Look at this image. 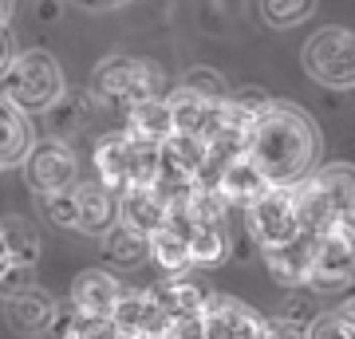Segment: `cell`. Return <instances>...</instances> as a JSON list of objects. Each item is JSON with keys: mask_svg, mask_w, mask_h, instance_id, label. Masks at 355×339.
Here are the masks:
<instances>
[{"mask_svg": "<svg viewBox=\"0 0 355 339\" xmlns=\"http://www.w3.org/2000/svg\"><path fill=\"white\" fill-rule=\"evenodd\" d=\"M245 154L253 158L268 186H296L304 174L316 170L320 130L296 103L265 99L253 114Z\"/></svg>", "mask_w": 355, "mask_h": 339, "instance_id": "obj_1", "label": "cell"}, {"mask_svg": "<svg viewBox=\"0 0 355 339\" xmlns=\"http://www.w3.org/2000/svg\"><path fill=\"white\" fill-rule=\"evenodd\" d=\"M296 209H300V229H320L355 221V166L352 162H331L304 174L296 186Z\"/></svg>", "mask_w": 355, "mask_h": 339, "instance_id": "obj_2", "label": "cell"}, {"mask_svg": "<svg viewBox=\"0 0 355 339\" xmlns=\"http://www.w3.org/2000/svg\"><path fill=\"white\" fill-rule=\"evenodd\" d=\"M4 83V99L16 103L24 114H40V111H51L60 95H64V71H60V63L55 55L48 51H24V55H16L12 67L0 76Z\"/></svg>", "mask_w": 355, "mask_h": 339, "instance_id": "obj_3", "label": "cell"}, {"mask_svg": "<svg viewBox=\"0 0 355 339\" xmlns=\"http://www.w3.org/2000/svg\"><path fill=\"white\" fill-rule=\"evenodd\" d=\"M95 170L111 193H123L130 186H150L158 174V146L139 142L130 130H114L95 146Z\"/></svg>", "mask_w": 355, "mask_h": 339, "instance_id": "obj_4", "label": "cell"}, {"mask_svg": "<svg viewBox=\"0 0 355 339\" xmlns=\"http://www.w3.org/2000/svg\"><path fill=\"white\" fill-rule=\"evenodd\" d=\"M158 67L135 55H107V60L91 71V95L111 107V111L127 114L135 103L158 95Z\"/></svg>", "mask_w": 355, "mask_h": 339, "instance_id": "obj_5", "label": "cell"}, {"mask_svg": "<svg viewBox=\"0 0 355 339\" xmlns=\"http://www.w3.org/2000/svg\"><path fill=\"white\" fill-rule=\"evenodd\" d=\"M308 76L324 87H355V32L347 28H324L304 44Z\"/></svg>", "mask_w": 355, "mask_h": 339, "instance_id": "obj_6", "label": "cell"}, {"mask_svg": "<svg viewBox=\"0 0 355 339\" xmlns=\"http://www.w3.org/2000/svg\"><path fill=\"white\" fill-rule=\"evenodd\" d=\"M352 277H355V221L320 229L308 284L316 292H331V288H343Z\"/></svg>", "mask_w": 355, "mask_h": 339, "instance_id": "obj_7", "label": "cell"}, {"mask_svg": "<svg viewBox=\"0 0 355 339\" xmlns=\"http://www.w3.org/2000/svg\"><path fill=\"white\" fill-rule=\"evenodd\" d=\"M245 214H249V233L261 241V249L300 233V209H296L292 186H265L245 205Z\"/></svg>", "mask_w": 355, "mask_h": 339, "instance_id": "obj_8", "label": "cell"}, {"mask_svg": "<svg viewBox=\"0 0 355 339\" xmlns=\"http://www.w3.org/2000/svg\"><path fill=\"white\" fill-rule=\"evenodd\" d=\"M20 166H24V177H28V186H32V193H40V198L76 186V177H79L76 150L60 139H40V142L32 139V146H28Z\"/></svg>", "mask_w": 355, "mask_h": 339, "instance_id": "obj_9", "label": "cell"}, {"mask_svg": "<svg viewBox=\"0 0 355 339\" xmlns=\"http://www.w3.org/2000/svg\"><path fill=\"white\" fill-rule=\"evenodd\" d=\"M111 324L119 331V339H166L170 331V315H166L162 300L150 292H127L114 300Z\"/></svg>", "mask_w": 355, "mask_h": 339, "instance_id": "obj_10", "label": "cell"}, {"mask_svg": "<svg viewBox=\"0 0 355 339\" xmlns=\"http://www.w3.org/2000/svg\"><path fill=\"white\" fill-rule=\"evenodd\" d=\"M205 339H272V327L233 296H209L205 300Z\"/></svg>", "mask_w": 355, "mask_h": 339, "instance_id": "obj_11", "label": "cell"}, {"mask_svg": "<svg viewBox=\"0 0 355 339\" xmlns=\"http://www.w3.org/2000/svg\"><path fill=\"white\" fill-rule=\"evenodd\" d=\"M4 320H8V327L16 336L40 339L48 336L51 324H55V300L44 288H36V284H20V288H12L4 296Z\"/></svg>", "mask_w": 355, "mask_h": 339, "instance_id": "obj_12", "label": "cell"}, {"mask_svg": "<svg viewBox=\"0 0 355 339\" xmlns=\"http://www.w3.org/2000/svg\"><path fill=\"white\" fill-rule=\"evenodd\" d=\"M312 252H316V233H312V229H300L296 237L280 241V245H265L268 277L277 280V284H284V288H300V284H308Z\"/></svg>", "mask_w": 355, "mask_h": 339, "instance_id": "obj_13", "label": "cell"}, {"mask_svg": "<svg viewBox=\"0 0 355 339\" xmlns=\"http://www.w3.org/2000/svg\"><path fill=\"white\" fill-rule=\"evenodd\" d=\"M225 99H229V95H225ZM225 99H221V103H225ZM221 103L205 99V95H198V91L182 87V83L166 95V107H170V114H174V130H182V134H190V139H198V142H205L217 130Z\"/></svg>", "mask_w": 355, "mask_h": 339, "instance_id": "obj_14", "label": "cell"}, {"mask_svg": "<svg viewBox=\"0 0 355 339\" xmlns=\"http://www.w3.org/2000/svg\"><path fill=\"white\" fill-rule=\"evenodd\" d=\"M76 229L103 237L111 225H119V193L103 186V182H76Z\"/></svg>", "mask_w": 355, "mask_h": 339, "instance_id": "obj_15", "label": "cell"}, {"mask_svg": "<svg viewBox=\"0 0 355 339\" xmlns=\"http://www.w3.org/2000/svg\"><path fill=\"white\" fill-rule=\"evenodd\" d=\"M162 221H166V198L154 186H130L119 193V225L150 237Z\"/></svg>", "mask_w": 355, "mask_h": 339, "instance_id": "obj_16", "label": "cell"}, {"mask_svg": "<svg viewBox=\"0 0 355 339\" xmlns=\"http://www.w3.org/2000/svg\"><path fill=\"white\" fill-rule=\"evenodd\" d=\"M119 296H123V284L111 272H103V268L79 272L76 284H71V308H76V315H111Z\"/></svg>", "mask_w": 355, "mask_h": 339, "instance_id": "obj_17", "label": "cell"}, {"mask_svg": "<svg viewBox=\"0 0 355 339\" xmlns=\"http://www.w3.org/2000/svg\"><path fill=\"white\" fill-rule=\"evenodd\" d=\"M186 245H190V261L193 264L217 268V264L229 257L225 217H190V225H186Z\"/></svg>", "mask_w": 355, "mask_h": 339, "instance_id": "obj_18", "label": "cell"}, {"mask_svg": "<svg viewBox=\"0 0 355 339\" xmlns=\"http://www.w3.org/2000/svg\"><path fill=\"white\" fill-rule=\"evenodd\" d=\"M28 146H32V123L28 114L0 95V170H12L24 162Z\"/></svg>", "mask_w": 355, "mask_h": 339, "instance_id": "obj_19", "label": "cell"}, {"mask_svg": "<svg viewBox=\"0 0 355 339\" xmlns=\"http://www.w3.org/2000/svg\"><path fill=\"white\" fill-rule=\"evenodd\" d=\"M127 130L135 134L139 142H150V146H162L170 134H174V114H170V107H166V99H158V95H150V99L135 103L127 111Z\"/></svg>", "mask_w": 355, "mask_h": 339, "instance_id": "obj_20", "label": "cell"}, {"mask_svg": "<svg viewBox=\"0 0 355 339\" xmlns=\"http://www.w3.org/2000/svg\"><path fill=\"white\" fill-rule=\"evenodd\" d=\"M268 182L261 177V170L253 166V158L249 154H241V158H233V162L221 170V177H217V193L225 198V205H249V201L265 189Z\"/></svg>", "mask_w": 355, "mask_h": 339, "instance_id": "obj_21", "label": "cell"}, {"mask_svg": "<svg viewBox=\"0 0 355 339\" xmlns=\"http://www.w3.org/2000/svg\"><path fill=\"white\" fill-rule=\"evenodd\" d=\"M0 241H4L12 268H36L44 245H40V233L28 217H0Z\"/></svg>", "mask_w": 355, "mask_h": 339, "instance_id": "obj_22", "label": "cell"}, {"mask_svg": "<svg viewBox=\"0 0 355 339\" xmlns=\"http://www.w3.org/2000/svg\"><path fill=\"white\" fill-rule=\"evenodd\" d=\"M103 257L111 264H119V268H135V264H142L150 257V245H146V237L135 233V229L111 225L103 233Z\"/></svg>", "mask_w": 355, "mask_h": 339, "instance_id": "obj_23", "label": "cell"}, {"mask_svg": "<svg viewBox=\"0 0 355 339\" xmlns=\"http://www.w3.org/2000/svg\"><path fill=\"white\" fill-rule=\"evenodd\" d=\"M154 296L162 300L166 315L174 320V315H198L205 312V296L202 288H193V284H186V280H174V284H162V288H154Z\"/></svg>", "mask_w": 355, "mask_h": 339, "instance_id": "obj_24", "label": "cell"}, {"mask_svg": "<svg viewBox=\"0 0 355 339\" xmlns=\"http://www.w3.org/2000/svg\"><path fill=\"white\" fill-rule=\"evenodd\" d=\"M316 12V0H261V16L268 28H296Z\"/></svg>", "mask_w": 355, "mask_h": 339, "instance_id": "obj_25", "label": "cell"}, {"mask_svg": "<svg viewBox=\"0 0 355 339\" xmlns=\"http://www.w3.org/2000/svg\"><path fill=\"white\" fill-rule=\"evenodd\" d=\"M182 87H190V91H198V95H205V99H217V103L229 95L225 79L217 76L214 67H190V71L182 76Z\"/></svg>", "mask_w": 355, "mask_h": 339, "instance_id": "obj_26", "label": "cell"}, {"mask_svg": "<svg viewBox=\"0 0 355 339\" xmlns=\"http://www.w3.org/2000/svg\"><path fill=\"white\" fill-rule=\"evenodd\" d=\"M40 201H44V214L60 229H76V193H71V186L55 189V193H44Z\"/></svg>", "mask_w": 355, "mask_h": 339, "instance_id": "obj_27", "label": "cell"}, {"mask_svg": "<svg viewBox=\"0 0 355 339\" xmlns=\"http://www.w3.org/2000/svg\"><path fill=\"white\" fill-rule=\"evenodd\" d=\"M60 339H119V331H114L111 315H79Z\"/></svg>", "mask_w": 355, "mask_h": 339, "instance_id": "obj_28", "label": "cell"}, {"mask_svg": "<svg viewBox=\"0 0 355 339\" xmlns=\"http://www.w3.org/2000/svg\"><path fill=\"white\" fill-rule=\"evenodd\" d=\"M304 339H352V331H347V324L340 320V312H324L308 324Z\"/></svg>", "mask_w": 355, "mask_h": 339, "instance_id": "obj_29", "label": "cell"}, {"mask_svg": "<svg viewBox=\"0 0 355 339\" xmlns=\"http://www.w3.org/2000/svg\"><path fill=\"white\" fill-rule=\"evenodd\" d=\"M166 339H205V312H198V315H174Z\"/></svg>", "mask_w": 355, "mask_h": 339, "instance_id": "obj_30", "label": "cell"}, {"mask_svg": "<svg viewBox=\"0 0 355 339\" xmlns=\"http://www.w3.org/2000/svg\"><path fill=\"white\" fill-rule=\"evenodd\" d=\"M12 60H16V40L8 32V24H0V76L12 67Z\"/></svg>", "mask_w": 355, "mask_h": 339, "instance_id": "obj_31", "label": "cell"}, {"mask_svg": "<svg viewBox=\"0 0 355 339\" xmlns=\"http://www.w3.org/2000/svg\"><path fill=\"white\" fill-rule=\"evenodd\" d=\"M268 327H272V339H304L300 336V327L288 324V320H272Z\"/></svg>", "mask_w": 355, "mask_h": 339, "instance_id": "obj_32", "label": "cell"}, {"mask_svg": "<svg viewBox=\"0 0 355 339\" xmlns=\"http://www.w3.org/2000/svg\"><path fill=\"white\" fill-rule=\"evenodd\" d=\"M340 320L347 324V331H352V339H355V296H352V300H343V308H340Z\"/></svg>", "mask_w": 355, "mask_h": 339, "instance_id": "obj_33", "label": "cell"}, {"mask_svg": "<svg viewBox=\"0 0 355 339\" xmlns=\"http://www.w3.org/2000/svg\"><path fill=\"white\" fill-rule=\"evenodd\" d=\"M8 16H12V0H0V24H8Z\"/></svg>", "mask_w": 355, "mask_h": 339, "instance_id": "obj_34", "label": "cell"}, {"mask_svg": "<svg viewBox=\"0 0 355 339\" xmlns=\"http://www.w3.org/2000/svg\"><path fill=\"white\" fill-rule=\"evenodd\" d=\"M12 264H8V252H4V241H0V280H4V272H8Z\"/></svg>", "mask_w": 355, "mask_h": 339, "instance_id": "obj_35", "label": "cell"}, {"mask_svg": "<svg viewBox=\"0 0 355 339\" xmlns=\"http://www.w3.org/2000/svg\"><path fill=\"white\" fill-rule=\"evenodd\" d=\"M95 8H114V4H130V0H91Z\"/></svg>", "mask_w": 355, "mask_h": 339, "instance_id": "obj_36", "label": "cell"}]
</instances>
